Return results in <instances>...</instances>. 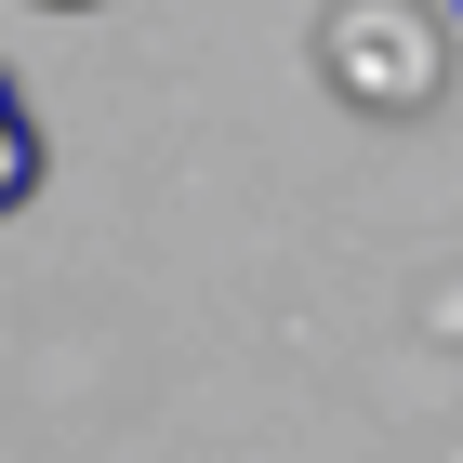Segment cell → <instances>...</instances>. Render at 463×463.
<instances>
[{
    "label": "cell",
    "mask_w": 463,
    "mask_h": 463,
    "mask_svg": "<svg viewBox=\"0 0 463 463\" xmlns=\"http://www.w3.org/2000/svg\"><path fill=\"white\" fill-rule=\"evenodd\" d=\"M40 173H53V146H40V107L14 93V67H0V213H27Z\"/></svg>",
    "instance_id": "1"
},
{
    "label": "cell",
    "mask_w": 463,
    "mask_h": 463,
    "mask_svg": "<svg viewBox=\"0 0 463 463\" xmlns=\"http://www.w3.org/2000/svg\"><path fill=\"white\" fill-rule=\"evenodd\" d=\"M40 14H93V0H40Z\"/></svg>",
    "instance_id": "2"
}]
</instances>
